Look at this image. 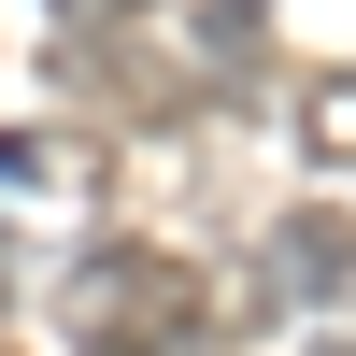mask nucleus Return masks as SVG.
Masks as SVG:
<instances>
[{"mask_svg":"<svg viewBox=\"0 0 356 356\" xmlns=\"http://www.w3.org/2000/svg\"><path fill=\"white\" fill-rule=\"evenodd\" d=\"M57 328H72V356H214V300L157 243H86L57 271Z\"/></svg>","mask_w":356,"mask_h":356,"instance_id":"nucleus-1","label":"nucleus"},{"mask_svg":"<svg viewBox=\"0 0 356 356\" xmlns=\"http://www.w3.org/2000/svg\"><path fill=\"white\" fill-rule=\"evenodd\" d=\"M243 314L285 328V314H356V228L342 214H271L257 228V271H243Z\"/></svg>","mask_w":356,"mask_h":356,"instance_id":"nucleus-2","label":"nucleus"},{"mask_svg":"<svg viewBox=\"0 0 356 356\" xmlns=\"http://www.w3.org/2000/svg\"><path fill=\"white\" fill-rule=\"evenodd\" d=\"M86 143H43V129H0V214H86Z\"/></svg>","mask_w":356,"mask_h":356,"instance_id":"nucleus-3","label":"nucleus"},{"mask_svg":"<svg viewBox=\"0 0 356 356\" xmlns=\"http://www.w3.org/2000/svg\"><path fill=\"white\" fill-rule=\"evenodd\" d=\"M200 86H214V100H243L257 86V57H271V0H200Z\"/></svg>","mask_w":356,"mask_h":356,"instance_id":"nucleus-4","label":"nucleus"},{"mask_svg":"<svg viewBox=\"0 0 356 356\" xmlns=\"http://www.w3.org/2000/svg\"><path fill=\"white\" fill-rule=\"evenodd\" d=\"M300 157L356 186V57H328V72H300Z\"/></svg>","mask_w":356,"mask_h":356,"instance_id":"nucleus-5","label":"nucleus"},{"mask_svg":"<svg viewBox=\"0 0 356 356\" xmlns=\"http://www.w3.org/2000/svg\"><path fill=\"white\" fill-rule=\"evenodd\" d=\"M57 15H72V29H86V43H129V29H143V15H157V0H57Z\"/></svg>","mask_w":356,"mask_h":356,"instance_id":"nucleus-6","label":"nucleus"},{"mask_svg":"<svg viewBox=\"0 0 356 356\" xmlns=\"http://www.w3.org/2000/svg\"><path fill=\"white\" fill-rule=\"evenodd\" d=\"M342 356H356V342H342Z\"/></svg>","mask_w":356,"mask_h":356,"instance_id":"nucleus-7","label":"nucleus"}]
</instances>
